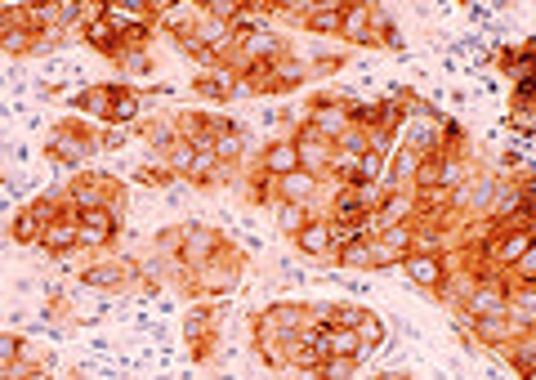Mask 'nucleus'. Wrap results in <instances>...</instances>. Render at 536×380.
<instances>
[{
  "instance_id": "1",
  "label": "nucleus",
  "mask_w": 536,
  "mask_h": 380,
  "mask_svg": "<svg viewBox=\"0 0 536 380\" xmlns=\"http://www.w3.org/2000/svg\"><path fill=\"white\" fill-rule=\"evenodd\" d=\"M327 309L331 304H322V309L318 304H268L251 322L255 354H260L273 372H286V349H291V340L300 336L304 327H313V322H327Z\"/></svg>"
},
{
  "instance_id": "2",
  "label": "nucleus",
  "mask_w": 536,
  "mask_h": 380,
  "mask_svg": "<svg viewBox=\"0 0 536 380\" xmlns=\"http://www.w3.org/2000/svg\"><path fill=\"white\" fill-rule=\"evenodd\" d=\"M242 273H246V251L233 242H224L219 255H210L206 264H197V269L184 273V291H188V300H197V304L219 300V296H228V291H237Z\"/></svg>"
},
{
  "instance_id": "3",
  "label": "nucleus",
  "mask_w": 536,
  "mask_h": 380,
  "mask_svg": "<svg viewBox=\"0 0 536 380\" xmlns=\"http://www.w3.org/2000/svg\"><path fill=\"white\" fill-rule=\"evenodd\" d=\"M67 206L76 215L81 211H126V184L117 175H103V170H81V175L67 184Z\"/></svg>"
},
{
  "instance_id": "4",
  "label": "nucleus",
  "mask_w": 536,
  "mask_h": 380,
  "mask_svg": "<svg viewBox=\"0 0 536 380\" xmlns=\"http://www.w3.org/2000/svg\"><path fill=\"white\" fill-rule=\"evenodd\" d=\"M447 144H461V130H456V121H443L434 117L429 108H411L407 121H402V148L416 152V157H434V152H443Z\"/></svg>"
},
{
  "instance_id": "5",
  "label": "nucleus",
  "mask_w": 536,
  "mask_h": 380,
  "mask_svg": "<svg viewBox=\"0 0 536 380\" xmlns=\"http://www.w3.org/2000/svg\"><path fill=\"white\" fill-rule=\"evenodd\" d=\"M99 152V135L94 130H85V121H59V126L45 135V157L54 161V166H85V161Z\"/></svg>"
},
{
  "instance_id": "6",
  "label": "nucleus",
  "mask_w": 536,
  "mask_h": 380,
  "mask_svg": "<svg viewBox=\"0 0 536 380\" xmlns=\"http://www.w3.org/2000/svg\"><path fill=\"white\" fill-rule=\"evenodd\" d=\"M36 41H41V32H36V23H32V9L0 5V54L27 59V54H36Z\"/></svg>"
},
{
  "instance_id": "7",
  "label": "nucleus",
  "mask_w": 536,
  "mask_h": 380,
  "mask_svg": "<svg viewBox=\"0 0 536 380\" xmlns=\"http://www.w3.org/2000/svg\"><path fill=\"white\" fill-rule=\"evenodd\" d=\"M304 126H313L322 139L335 148V139L353 130V99H335V94H318L309 99V112H304Z\"/></svg>"
},
{
  "instance_id": "8",
  "label": "nucleus",
  "mask_w": 536,
  "mask_h": 380,
  "mask_svg": "<svg viewBox=\"0 0 536 380\" xmlns=\"http://www.w3.org/2000/svg\"><path fill=\"white\" fill-rule=\"evenodd\" d=\"M139 264L134 260H121V255H94L90 264H85L81 269V282L85 287H94V291H112V296H117V291H130L134 282H139Z\"/></svg>"
},
{
  "instance_id": "9",
  "label": "nucleus",
  "mask_w": 536,
  "mask_h": 380,
  "mask_svg": "<svg viewBox=\"0 0 536 380\" xmlns=\"http://www.w3.org/2000/svg\"><path fill=\"white\" fill-rule=\"evenodd\" d=\"M224 242L228 237L219 233V228H210L201 220L179 224V264H184V269H197V264H206L210 255L224 251Z\"/></svg>"
},
{
  "instance_id": "10",
  "label": "nucleus",
  "mask_w": 536,
  "mask_h": 380,
  "mask_svg": "<svg viewBox=\"0 0 536 380\" xmlns=\"http://www.w3.org/2000/svg\"><path fill=\"white\" fill-rule=\"evenodd\" d=\"M228 126H233V121L215 117V112H201V108H188V112H179V117H175V135L184 139V144H193L197 152L215 148V139L224 135Z\"/></svg>"
},
{
  "instance_id": "11",
  "label": "nucleus",
  "mask_w": 536,
  "mask_h": 380,
  "mask_svg": "<svg viewBox=\"0 0 536 380\" xmlns=\"http://www.w3.org/2000/svg\"><path fill=\"white\" fill-rule=\"evenodd\" d=\"M291 144H295V161H300V170L304 175H313V179H327V166H331V144L318 135L313 126H295L291 130Z\"/></svg>"
},
{
  "instance_id": "12",
  "label": "nucleus",
  "mask_w": 536,
  "mask_h": 380,
  "mask_svg": "<svg viewBox=\"0 0 536 380\" xmlns=\"http://www.w3.org/2000/svg\"><path fill=\"white\" fill-rule=\"evenodd\" d=\"M76 233H81V251H112L121 233V215L117 211H81L76 215Z\"/></svg>"
},
{
  "instance_id": "13",
  "label": "nucleus",
  "mask_w": 536,
  "mask_h": 380,
  "mask_svg": "<svg viewBox=\"0 0 536 380\" xmlns=\"http://www.w3.org/2000/svg\"><path fill=\"white\" fill-rule=\"evenodd\" d=\"M398 269L407 273L411 287H420V291H429V296H438V287H443L447 273H452V255H402Z\"/></svg>"
},
{
  "instance_id": "14",
  "label": "nucleus",
  "mask_w": 536,
  "mask_h": 380,
  "mask_svg": "<svg viewBox=\"0 0 536 380\" xmlns=\"http://www.w3.org/2000/svg\"><path fill=\"white\" fill-rule=\"evenodd\" d=\"M322 327L327 322H313V327H304L300 336L291 340V349H286V367L291 372H318L322 367V358H327V340H322Z\"/></svg>"
},
{
  "instance_id": "15",
  "label": "nucleus",
  "mask_w": 536,
  "mask_h": 380,
  "mask_svg": "<svg viewBox=\"0 0 536 380\" xmlns=\"http://www.w3.org/2000/svg\"><path fill=\"white\" fill-rule=\"evenodd\" d=\"M376 5H367V0H358V5H344V18H340V41L358 45V50H380L376 41Z\"/></svg>"
},
{
  "instance_id": "16",
  "label": "nucleus",
  "mask_w": 536,
  "mask_h": 380,
  "mask_svg": "<svg viewBox=\"0 0 536 380\" xmlns=\"http://www.w3.org/2000/svg\"><path fill=\"white\" fill-rule=\"evenodd\" d=\"M41 251H50V255H72V251H81V233H76V211L72 206H59V215H54L50 224H45V233H41Z\"/></svg>"
},
{
  "instance_id": "17",
  "label": "nucleus",
  "mask_w": 536,
  "mask_h": 380,
  "mask_svg": "<svg viewBox=\"0 0 536 380\" xmlns=\"http://www.w3.org/2000/svg\"><path fill=\"white\" fill-rule=\"evenodd\" d=\"M505 300H510V278L474 282V291L465 296V318H496L505 313Z\"/></svg>"
},
{
  "instance_id": "18",
  "label": "nucleus",
  "mask_w": 536,
  "mask_h": 380,
  "mask_svg": "<svg viewBox=\"0 0 536 380\" xmlns=\"http://www.w3.org/2000/svg\"><path fill=\"white\" fill-rule=\"evenodd\" d=\"M215 336H219L215 309H206V304L188 309V318H184V340L193 345V358H197V363H206V358H210V345H215Z\"/></svg>"
},
{
  "instance_id": "19",
  "label": "nucleus",
  "mask_w": 536,
  "mask_h": 380,
  "mask_svg": "<svg viewBox=\"0 0 536 380\" xmlns=\"http://www.w3.org/2000/svg\"><path fill=\"white\" fill-rule=\"evenodd\" d=\"M255 170H260V175H268V179H282V175H291V170H300L291 135L268 139V144L260 148V157H255Z\"/></svg>"
},
{
  "instance_id": "20",
  "label": "nucleus",
  "mask_w": 536,
  "mask_h": 380,
  "mask_svg": "<svg viewBox=\"0 0 536 380\" xmlns=\"http://www.w3.org/2000/svg\"><path fill=\"white\" fill-rule=\"evenodd\" d=\"M496 354L514 367V376L519 380H532L536 376V331L532 336H510L505 345H496Z\"/></svg>"
},
{
  "instance_id": "21",
  "label": "nucleus",
  "mask_w": 536,
  "mask_h": 380,
  "mask_svg": "<svg viewBox=\"0 0 536 380\" xmlns=\"http://www.w3.org/2000/svg\"><path fill=\"white\" fill-rule=\"evenodd\" d=\"M291 242L300 246V255H309V260H331V220L327 215H318V220L304 224Z\"/></svg>"
},
{
  "instance_id": "22",
  "label": "nucleus",
  "mask_w": 536,
  "mask_h": 380,
  "mask_svg": "<svg viewBox=\"0 0 536 380\" xmlns=\"http://www.w3.org/2000/svg\"><path fill=\"white\" fill-rule=\"evenodd\" d=\"M318 188H322V179L304 175V170H291V175L273 179V197H277V202H300V206H309L313 197H318Z\"/></svg>"
},
{
  "instance_id": "23",
  "label": "nucleus",
  "mask_w": 536,
  "mask_h": 380,
  "mask_svg": "<svg viewBox=\"0 0 536 380\" xmlns=\"http://www.w3.org/2000/svg\"><path fill=\"white\" fill-rule=\"evenodd\" d=\"M112 99H117V85H90V90L72 94V99H67V103H72L76 112H85V117H94V121H103V126H108Z\"/></svg>"
},
{
  "instance_id": "24",
  "label": "nucleus",
  "mask_w": 536,
  "mask_h": 380,
  "mask_svg": "<svg viewBox=\"0 0 536 380\" xmlns=\"http://www.w3.org/2000/svg\"><path fill=\"white\" fill-rule=\"evenodd\" d=\"M81 41L90 45L94 54H103V59H112V63H117V54H121V32L108 23V18H94V23L81 32Z\"/></svg>"
},
{
  "instance_id": "25",
  "label": "nucleus",
  "mask_w": 536,
  "mask_h": 380,
  "mask_svg": "<svg viewBox=\"0 0 536 380\" xmlns=\"http://www.w3.org/2000/svg\"><path fill=\"white\" fill-rule=\"evenodd\" d=\"M246 148H251V135H246L242 126H228L224 135L215 139V148H210V152L219 157V166H224V170H233V166H242Z\"/></svg>"
},
{
  "instance_id": "26",
  "label": "nucleus",
  "mask_w": 536,
  "mask_h": 380,
  "mask_svg": "<svg viewBox=\"0 0 536 380\" xmlns=\"http://www.w3.org/2000/svg\"><path fill=\"white\" fill-rule=\"evenodd\" d=\"M233 32H237V36H251V32H273V5H268V0H255V5H237Z\"/></svg>"
},
{
  "instance_id": "27",
  "label": "nucleus",
  "mask_w": 536,
  "mask_h": 380,
  "mask_svg": "<svg viewBox=\"0 0 536 380\" xmlns=\"http://www.w3.org/2000/svg\"><path fill=\"white\" fill-rule=\"evenodd\" d=\"M322 340H327V358H358L362 363V354H367L353 327H331L327 322V327H322Z\"/></svg>"
},
{
  "instance_id": "28",
  "label": "nucleus",
  "mask_w": 536,
  "mask_h": 380,
  "mask_svg": "<svg viewBox=\"0 0 536 380\" xmlns=\"http://www.w3.org/2000/svg\"><path fill=\"white\" fill-rule=\"evenodd\" d=\"M340 18H344L340 0H322V5H313V14L304 18V32H313V36H340Z\"/></svg>"
},
{
  "instance_id": "29",
  "label": "nucleus",
  "mask_w": 536,
  "mask_h": 380,
  "mask_svg": "<svg viewBox=\"0 0 536 380\" xmlns=\"http://www.w3.org/2000/svg\"><path fill=\"white\" fill-rule=\"evenodd\" d=\"M143 112V94L134 85L121 81L117 85V99H112V112H108V126H134V117Z\"/></svg>"
},
{
  "instance_id": "30",
  "label": "nucleus",
  "mask_w": 536,
  "mask_h": 380,
  "mask_svg": "<svg viewBox=\"0 0 536 380\" xmlns=\"http://www.w3.org/2000/svg\"><path fill=\"white\" fill-rule=\"evenodd\" d=\"M184 179H188V184H193V188H215V184H224V179H228V170L219 166V157H215V152H197L193 170H188Z\"/></svg>"
},
{
  "instance_id": "31",
  "label": "nucleus",
  "mask_w": 536,
  "mask_h": 380,
  "mask_svg": "<svg viewBox=\"0 0 536 380\" xmlns=\"http://www.w3.org/2000/svg\"><path fill=\"white\" fill-rule=\"evenodd\" d=\"M273 220H277V233H282V237H295L309 220H318V215H313L309 206H300V202H277L273 206Z\"/></svg>"
},
{
  "instance_id": "32",
  "label": "nucleus",
  "mask_w": 536,
  "mask_h": 380,
  "mask_svg": "<svg viewBox=\"0 0 536 380\" xmlns=\"http://www.w3.org/2000/svg\"><path fill=\"white\" fill-rule=\"evenodd\" d=\"M193 90L206 94V99H215V103H224V99H233V94H237V81L224 68H215V72H201L193 81Z\"/></svg>"
},
{
  "instance_id": "33",
  "label": "nucleus",
  "mask_w": 536,
  "mask_h": 380,
  "mask_svg": "<svg viewBox=\"0 0 536 380\" xmlns=\"http://www.w3.org/2000/svg\"><path fill=\"white\" fill-rule=\"evenodd\" d=\"M469 331L478 336V345H492V349L514 336L510 322H505V313H496V318H469Z\"/></svg>"
},
{
  "instance_id": "34",
  "label": "nucleus",
  "mask_w": 536,
  "mask_h": 380,
  "mask_svg": "<svg viewBox=\"0 0 536 380\" xmlns=\"http://www.w3.org/2000/svg\"><path fill=\"white\" fill-rule=\"evenodd\" d=\"M143 135H148V144L157 148L161 157H166V152L179 144V135H175V117H152L148 126H143Z\"/></svg>"
},
{
  "instance_id": "35",
  "label": "nucleus",
  "mask_w": 536,
  "mask_h": 380,
  "mask_svg": "<svg viewBox=\"0 0 536 380\" xmlns=\"http://www.w3.org/2000/svg\"><path fill=\"white\" fill-rule=\"evenodd\" d=\"M193 161H197V148H193V144H184V139H179V144L170 148L166 157H161V166H166V170H170V175H175V179H184L188 170H193Z\"/></svg>"
},
{
  "instance_id": "36",
  "label": "nucleus",
  "mask_w": 536,
  "mask_h": 380,
  "mask_svg": "<svg viewBox=\"0 0 536 380\" xmlns=\"http://www.w3.org/2000/svg\"><path fill=\"white\" fill-rule=\"evenodd\" d=\"M358 340H362V349H376V345H385V322L376 318L371 309H362V318H358Z\"/></svg>"
},
{
  "instance_id": "37",
  "label": "nucleus",
  "mask_w": 536,
  "mask_h": 380,
  "mask_svg": "<svg viewBox=\"0 0 536 380\" xmlns=\"http://www.w3.org/2000/svg\"><path fill=\"white\" fill-rule=\"evenodd\" d=\"M340 269H367V237H353V242H344L340 251H335V260Z\"/></svg>"
},
{
  "instance_id": "38",
  "label": "nucleus",
  "mask_w": 536,
  "mask_h": 380,
  "mask_svg": "<svg viewBox=\"0 0 536 380\" xmlns=\"http://www.w3.org/2000/svg\"><path fill=\"white\" fill-rule=\"evenodd\" d=\"M117 68H121V76H126V81H143V76H152V68H157V63H152L148 50H139V54H121Z\"/></svg>"
},
{
  "instance_id": "39",
  "label": "nucleus",
  "mask_w": 536,
  "mask_h": 380,
  "mask_svg": "<svg viewBox=\"0 0 536 380\" xmlns=\"http://www.w3.org/2000/svg\"><path fill=\"white\" fill-rule=\"evenodd\" d=\"M358 376V358H322L313 380H353Z\"/></svg>"
},
{
  "instance_id": "40",
  "label": "nucleus",
  "mask_w": 536,
  "mask_h": 380,
  "mask_svg": "<svg viewBox=\"0 0 536 380\" xmlns=\"http://www.w3.org/2000/svg\"><path fill=\"white\" fill-rule=\"evenodd\" d=\"M23 349H27L23 336H14V331H0V367L18 363V358H23Z\"/></svg>"
},
{
  "instance_id": "41",
  "label": "nucleus",
  "mask_w": 536,
  "mask_h": 380,
  "mask_svg": "<svg viewBox=\"0 0 536 380\" xmlns=\"http://www.w3.org/2000/svg\"><path fill=\"white\" fill-rule=\"evenodd\" d=\"M201 14L215 18V23H228V27H233V18H237V0H206V5H201Z\"/></svg>"
},
{
  "instance_id": "42",
  "label": "nucleus",
  "mask_w": 536,
  "mask_h": 380,
  "mask_svg": "<svg viewBox=\"0 0 536 380\" xmlns=\"http://www.w3.org/2000/svg\"><path fill=\"white\" fill-rule=\"evenodd\" d=\"M130 135H134L130 126H108V130L99 135V152H117V148H126V144H130Z\"/></svg>"
},
{
  "instance_id": "43",
  "label": "nucleus",
  "mask_w": 536,
  "mask_h": 380,
  "mask_svg": "<svg viewBox=\"0 0 536 380\" xmlns=\"http://www.w3.org/2000/svg\"><path fill=\"white\" fill-rule=\"evenodd\" d=\"M344 63H349V54H327V59H318V63H304V68H309V76H331V72H340Z\"/></svg>"
},
{
  "instance_id": "44",
  "label": "nucleus",
  "mask_w": 536,
  "mask_h": 380,
  "mask_svg": "<svg viewBox=\"0 0 536 380\" xmlns=\"http://www.w3.org/2000/svg\"><path fill=\"white\" fill-rule=\"evenodd\" d=\"M510 126L519 130V135H528V130L536 126V112H532V103H523V108H514V112H510Z\"/></svg>"
},
{
  "instance_id": "45",
  "label": "nucleus",
  "mask_w": 536,
  "mask_h": 380,
  "mask_svg": "<svg viewBox=\"0 0 536 380\" xmlns=\"http://www.w3.org/2000/svg\"><path fill=\"white\" fill-rule=\"evenodd\" d=\"M134 179H139V184H157V188L175 184V175H170L166 166H161V170H134Z\"/></svg>"
},
{
  "instance_id": "46",
  "label": "nucleus",
  "mask_w": 536,
  "mask_h": 380,
  "mask_svg": "<svg viewBox=\"0 0 536 380\" xmlns=\"http://www.w3.org/2000/svg\"><path fill=\"white\" fill-rule=\"evenodd\" d=\"M523 103H532V76L514 81V108H523Z\"/></svg>"
},
{
  "instance_id": "47",
  "label": "nucleus",
  "mask_w": 536,
  "mask_h": 380,
  "mask_svg": "<svg viewBox=\"0 0 536 380\" xmlns=\"http://www.w3.org/2000/svg\"><path fill=\"white\" fill-rule=\"evenodd\" d=\"M380 380H411L407 372H389V376H380Z\"/></svg>"
},
{
  "instance_id": "48",
  "label": "nucleus",
  "mask_w": 536,
  "mask_h": 380,
  "mask_svg": "<svg viewBox=\"0 0 536 380\" xmlns=\"http://www.w3.org/2000/svg\"><path fill=\"white\" fill-rule=\"evenodd\" d=\"M27 380H50V376H45V367H36V372H32V376H27Z\"/></svg>"
}]
</instances>
